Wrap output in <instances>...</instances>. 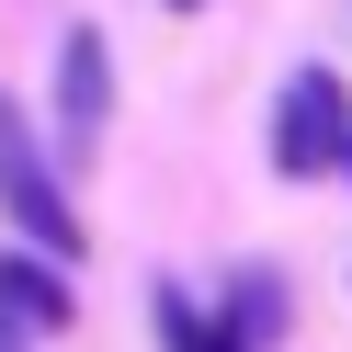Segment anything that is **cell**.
<instances>
[{"mask_svg":"<svg viewBox=\"0 0 352 352\" xmlns=\"http://www.w3.org/2000/svg\"><path fill=\"white\" fill-rule=\"evenodd\" d=\"M0 216H12L46 261H80V250H91V228H80L69 182H57V160L34 148V125H23V102H12V91H0Z\"/></svg>","mask_w":352,"mask_h":352,"instance_id":"obj_1","label":"cell"},{"mask_svg":"<svg viewBox=\"0 0 352 352\" xmlns=\"http://www.w3.org/2000/svg\"><path fill=\"white\" fill-rule=\"evenodd\" d=\"M341 160H352V91H341V69H296L284 102H273V170L284 182H318V170H341Z\"/></svg>","mask_w":352,"mask_h":352,"instance_id":"obj_2","label":"cell"},{"mask_svg":"<svg viewBox=\"0 0 352 352\" xmlns=\"http://www.w3.org/2000/svg\"><path fill=\"white\" fill-rule=\"evenodd\" d=\"M102 114H114V46L91 23H69V46H57V160L69 170L102 148Z\"/></svg>","mask_w":352,"mask_h":352,"instance_id":"obj_3","label":"cell"},{"mask_svg":"<svg viewBox=\"0 0 352 352\" xmlns=\"http://www.w3.org/2000/svg\"><path fill=\"white\" fill-rule=\"evenodd\" d=\"M0 318L12 329H80V284H69V261H46V250H0Z\"/></svg>","mask_w":352,"mask_h":352,"instance_id":"obj_4","label":"cell"},{"mask_svg":"<svg viewBox=\"0 0 352 352\" xmlns=\"http://www.w3.org/2000/svg\"><path fill=\"white\" fill-rule=\"evenodd\" d=\"M228 341H239V352L284 341V284H273V273H239V284H228Z\"/></svg>","mask_w":352,"mask_h":352,"instance_id":"obj_5","label":"cell"},{"mask_svg":"<svg viewBox=\"0 0 352 352\" xmlns=\"http://www.w3.org/2000/svg\"><path fill=\"white\" fill-rule=\"evenodd\" d=\"M160 341H170V352H239V341H228V318H205L182 284H160Z\"/></svg>","mask_w":352,"mask_h":352,"instance_id":"obj_6","label":"cell"},{"mask_svg":"<svg viewBox=\"0 0 352 352\" xmlns=\"http://www.w3.org/2000/svg\"><path fill=\"white\" fill-rule=\"evenodd\" d=\"M0 352H34V341H23V329H12V318H0Z\"/></svg>","mask_w":352,"mask_h":352,"instance_id":"obj_7","label":"cell"},{"mask_svg":"<svg viewBox=\"0 0 352 352\" xmlns=\"http://www.w3.org/2000/svg\"><path fill=\"white\" fill-rule=\"evenodd\" d=\"M170 12H193V0H170Z\"/></svg>","mask_w":352,"mask_h":352,"instance_id":"obj_8","label":"cell"},{"mask_svg":"<svg viewBox=\"0 0 352 352\" xmlns=\"http://www.w3.org/2000/svg\"><path fill=\"white\" fill-rule=\"evenodd\" d=\"M341 170H352V160H341Z\"/></svg>","mask_w":352,"mask_h":352,"instance_id":"obj_9","label":"cell"}]
</instances>
